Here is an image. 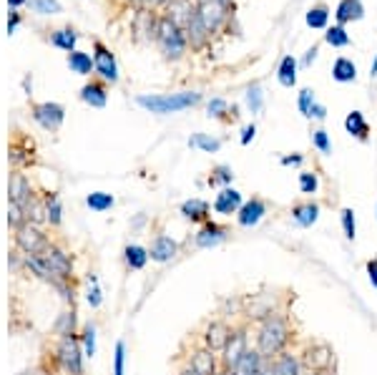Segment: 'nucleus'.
Wrapping results in <instances>:
<instances>
[{
  "mask_svg": "<svg viewBox=\"0 0 377 375\" xmlns=\"http://www.w3.org/2000/svg\"><path fill=\"white\" fill-rule=\"evenodd\" d=\"M340 222H342V232H345V237H347L349 242H355L357 222H355V212H352L349 206H345V209L340 212Z\"/></svg>",
  "mask_w": 377,
  "mask_h": 375,
  "instance_id": "nucleus-39",
  "label": "nucleus"
},
{
  "mask_svg": "<svg viewBox=\"0 0 377 375\" xmlns=\"http://www.w3.org/2000/svg\"><path fill=\"white\" fill-rule=\"evenodd\" d=\"M229 237V229L224 227V224H217V222H206V224H202V229L196 232L194 237V244L196 247H202V250H209V247H217V244H222Z\"/></svg>",
  "mask_w": 377,
  "mask_h": 375,
  "instance_id": "nucleus-13",
  "label": "nucleus"
},
{
  "mask_svg": "<svg viewBox=\"0 0 377 375\" xmlns=\"http://www.w3.org/2000/svg\"><path fill=\"white\" fill-rule=\"evenodd\" d=\"M272 361V368L274 375H305V365H302V358H297L294 353L284 350L277 358H269Z\"/></svg>",
  "mask_w": 377,
  "mask_h": 375,
  "instance_id": "nucleus-18",
  "label": "nucleus"
},
{
  "mask_svg": "<svg viewBox=\"0 0 377 375\" xmlns=\"http://www.w3.org/2000/svg\"><path fill=\"white\" fill-rule=\"evenodd\" d=\"M244 98H247V106L252 114H261V109H264V94H261L259 83H252L247 89V94H244Z\"/></svg>",
  "mask_w": 377,
  "mask_h": 375,
  "instance_id": "nucleus-38",
  "label": "nucleus"
},
{
  "mask_svg": "<svg viewBox=\"0 0 377 375\" xmlns=\"http://www.w3.org/2000/svg\"><path fill=\"white\" fill-rule=\"evenodd\" d=\"M179 375H199V373H196V370H191V368H188V365H186V368H184Z\"/></svg>",
  "mask_w": 377,
  "mask_h": 375,
  "instance_id": "nucleus-58",
  "label": "nucleus"
},
{
  "mask_svg": "<svg viewBox=\"0 0 377 375\" xmlns=\"http://www.w3.org/2000/svg\"><path fill=\"white\" fill-rule=\"evenodd\" d=\"M76 41H78V36H76V30L68 25V28H58L51 33V43L56 45V48H63V51L73 53L76 51Z\"/></svg>",
  "mask_w": 377,
  "mask_h": 375,
  "instance_id": "nucleus-31",
  "label": "nucleus"
},
{
  "mask_svg": "<svg viewBox=\"0 0 377 375\" xmlns=\"http://www.w3.org/2000/svg\"><path fill=\"white\" fill-rule=\"evenodd\" d=\"M261 363H264V355H261L257 347H249L247 353H244L239 361L234 363L232 375H259Z\"/></svg>",
  "mask_w": 377,
  "mask_h": 375,
  "instance_id": "nucleus-20",
  "label": "nucleus"
},
{
  "mask_svg": "<svg viewBox=\"0 0 377 375\" xmlns=\"http://www.w3.org/2000/svg\"><path fill=\"white\" fill-rule=\"evenodd\" d=\"M312 144H314V149H317L319 154H325V156L332 154V141H330V133H327L325 129L312 131Z\"/></svg>",
  "mask_w": 377,
  "mask_h": 375,
  "instance_id": "nucleus-41",
  "label": "nucleus"
},
{
  "mask_svg": "<svg viewBox=\"0 0 377 375\" xmlns=\"http://www.w3.org/2000/svg\"><path fill=\"white\" fill-rule=\"evenodd\" d=\"M367 277H370V282H372V287L377 290V259H367Z\"/></svg>",
  "mask_w": 377,
  "mask_h": 375,
  "instance_id": "nucleus-50",
  "label": "nucleus"
},
{
  "mask_svg": "<svg viewBox=\"0 0 377 375\" xmlns=\"http://www.w3.org/2000/svg\"><path fill=\"white\" fill-rule=\"evenodd\" d=\"M259 375H274V368H272V361H269V358H264V363H261Z\"/></svg>",
  "mask_w": 377,
  "mask_h": 375,
  "instance_id": "nucleus-55",
  "label": "nucleus"
},
{
  "mask_svg": "<svg viewBox=\"0 0 377 375\" xmlns=\"http://www.w3.org/2000/svg\"><path fill=\"white\" fill-rule=\"evenodd\" d=\"M305 370H332L334 368V353L327 343H312L302 355Z\"/></svg>",
  "mask_w": 377,
  "mask_h": 375,
  "instance_id": "nucleus-8",
  "label": "nucleus"
},
{
  "mask_svg": "<svg viewBox=\"0 0 377 375\" xmlns=\"http://www.w3.org/2000/svg\"><path fill=\"white\" fill-rule=\"evenodd\" d=\"M179 255V244L171 239V237L166 235H159L156 239L151 242V250H149V257L153 259V262H159V265H164V262H171V259Z\"/></svg>",
  "mask_w": 377,
  "mask_h": 375,
  "instance_id": "nucleus-16",
  "label": "nucleus"
},
{
  "mask_svg": "<svg viewBox=\"0 0 377 375\" xmlns=\"http://www.w3.org/2000/svg\"><path fill=\"white\" fill-rule=\"evenodd\" d=\"M73 325H76V312H63V317H61V323L56 325V330H58L61 338H65V335H73Z\"/></svg>",
  "mask_w": 377,
  "mask_h": 375,
  "instance_id": "nucleus-47",
  "label": "nucleus"
},
{
  "mask_svg": "<svg viewBox=\"0 0 377 375\" xmlns=\"http://www.w3.org/2000/svg\"><path fill=\"white\" fill-rule=\"evenodd\" d=\"M325 116H327V109H325V106H322V103H314L312 111H310V116H307V118H317V121H322Z\"/></svg>",
  "mask_w": 377,
  "mask_h": 375,
  "instance_id": "nucleus-52",
  "label": "nucleus"
},
{
  "mask_svg": "<svg viewBox=\"0 0 377 375\" xmlns=\"http://www.w3.org/2000/svg\"><path fill=\"white\" fill-rule=\"evenodd\" d=\"M94 63H96V74L101 76L103 81L109 83H116L118 81V66H116V58H114V53L101 43V41H96L94 43Z\"/></svg>",
  "mask_w": 377,
  "mask_h": 375,
  "instance_id": "nucleus-11",
  "label": "nucleus"
},
{
  "mask_svg": "<svg viewBox=\"0 0 377 375\" xmlns=\"http://www.w3.org/2000/svg\"><path fill=\"white\" fill-rule=\"evenodd\" d=\"M217 3H222L224 8H232V0H217Z\"/></svg>",
  "mask_w": 377,
  "mask_h": 375,
  "instance_id": "nucleus-61",
  "label": "nucleus"
},
{
  "mask_svg": "<svg viewBox=\"0 0 377 375\" xmlns=\"http://www.w3.org/2000/svg\"><path fill=\"white\" fill-rule=\"evenodd\" d=\"M80 101L94 106V109H103L106 101H109V94H106V83L101 81H91L80 89Z\"/></svg>",
  "mask_w": 377,
  "mask_h": 375,
  "instance_id": "nucleus-21",
  "label": "nucleus"
},
{
  "mask_svg": "<svg viewBox=\"0 0 377 375\" xmlns=\"http://www.w3.org/2000/svg\"><path fill=\"white\" fill-rule=\"evenodd\" d=\"M234 182V171L232 167H214L209 174V186H229Z\"/></svg>",
  "mask_w": 377,
  "mask_h": 375,
  "instance_id": "nucleus-36",
  "label": "nucleus"
},
{
  "mask_svg": "<svg viewBox=\"0 0 377 375\" xmlns=\"http://www.w3.org/2000/svg\"><path fill=\"white\" fill-rule=\"evenodd\" d=\"M319 189V179L314 171H302L299 174V191L302 194H317Z\"/></svg>",
  "mask_w": 377,
  "mask_h": 375,
  "instance_id": "nucleus-42",
  "label": "nucleus"
},
{
  "mask_svg": "<svg viewBox=\"0 0 377 375\" xmlns=\"http://www.w3.org/2000/svg\"><path fill=\"white\" fill-rule=\"evenodd\" d=\"M370 76H377V56H375V63H372V68H370Z\"/></svg>",
  "mask_w": 377,
  "mask_h": 375,
  "instance_id": "nucleus-59",
  "label": "nucleus"
},
{
  "mask_svg": "<svg viewBox=\"0 0 377 375\" xmlns=\"http://www.w3.org/2000/svg\"><path fill=\"white\" fill-rule=\"evenodd\" d=\"M217 375H232V370H226V368H219Z\"/></svg>",
  "mask_w": 377,
  "mask_h": 375,
  "instance_id": "nucleus-60",
  "label": "nucleus"
},
{
  "mask_svg": "<svg viewBox=\"0 0 377 375\" xmlns=\"http://www.w3.org/2000/svg\"><path fill=\"white\" fill-rule=\"evenodd\" d=\"M138 3H141L146 10H156V8H161V6H169L171 0H138Z\"/></svg>",
  "mask_w": 377,
  "mask_h": 375,
  "instance_id": "nucleus-51",
  "label": "nucleus"
},
{
  "mask_svg": "<svg viewBox=\"0 0 377 375\" xmlns=\"http://www.w3.org/2000/svg\"><path fill=\"white\" fill-rule=\"evenodd\" d=\"M86 300H88V305L94 310H98L101 308V287H98V282H96V277L91 280V287H88V294H86Z\"/></svg>",
  "mask_w": 377,
  "mask_h": 375,
  "instance_id": "nucleus-48",
  "label": "nucleus"
},
{
  "mask_svg": "<svg viewBox=\"0 0 377 375\" xmlns=\"http://www.w3.org/2000/svg\"><path fill=\"white\" fill-rule=\"evenodd\" d=\"M188 144H191L194 149L206 151V154H217L219 149H222V141L214 139V136H209V133H194V136L188 139Z\"/></svg>",
  "mask_w": 377,
  "mask_h": 375,
  "instance_id": "nucleus-34",
  "label": "nucleus"
},
{
  "mask_svg": "<svg viewBox=\"0 0 377 375\" xmlns=\"http://www.w3.org/2000/svg\"><path fill=\"white\" fill-rule=\"evenodd\" d=\"M292 219L297 222L299 227H312L319 219V204L314 202H302V204L292 206Z\"/></svg>",
  "mask_w": 377,
  "mask_h": 375,
  "instance_id": "nucleus-23",
  "label": "nucleus"
},
{
  "mask_svg": "<svg viewBox=\"0 0 377 375\" xmlns=\"http://www.w3.org/2000/svg\"><path fill=\"white\" fill-rule=\"evenodd\" d=\"M317 103V98H314V91L312 89H302L299 91V98H297V109L302 116H310V111H312V106Z\"/></svg>",
  "mask_w": 377,
  "mask_h": 375,
  "instance_id": "nucleus-43",
  "label": "nucleus"
},
{
  "mask_svg": "<svg viewBox=\"0 0 377 375\" xmlns=\"http://www.w3.org/2000/svg\"><path fill=\"white\" fill-rule=\"evenodd\" d=\"M305 162L302 154H294V156H282V167H297V164Z\"/></svg>",
  "mask_w": 377,
  "mask_h": 375,
  "instance_id": "nucleus-53",
  "label": "nucleus"
},
{
  "mask_svg": "<svg viewBox=\"0 0 377 375\" xmlns=\"http://www.w3.org/2000/svg\"><path fill=\"white\" fill-rule=\"evenodd\" d=\"M325 41L332 45V48H345V45H349V36H347V30H345V25H332V28H327Z\"/></svg>",
  "mask_w": 377,
  "mask_h": 375,
  "instance_id": "nucleus-37",
  "label": "nucleus"
},
{
  "mask_svg": "<svg viewBox=\"0 0 377 375\" xmlns=\"http://www.w3.org/2000/svg\"><path fill=\"white\" fill-rule=\"evenodd\" d=\"M188 368L196 370L199 375H217V370L222 368V363L217 361V353H211L209 347H202L191 355L188 361Z\"/></svg>",
  "mask_w": 377,
  "mask_h": 375,
  "instance_id": "nucleus-17",
  "label": "nucleus"
},
{
  "mask_svg": "<svg viewBox=\"0 0 377 375\" xmlns=\"http://www.w3.org/2000/svg\"><path fill=\"white\" fill-rule=\"evenodd\" d=\"M86 204L88 209H94V212H109L111 206H114V197L106 194V191H94V194L86 197Z\"/></svg>",
  "mask_w": 377,
  "mask_h": 375,
  "instance_id": "nucleus-35",
  "label": "nucleus"
},
{
  "mask_svg": "<svg viewBox=\"0 0 377 375\" xmlns=\"http://www.w3.org/2000/svg\"><path fill=\"white\" fill-rule=\"evenodd\" d=\"M149 250H144L141 244H126L124 250V262L129 270H144L146 262H149Z\"/></svg>",
  "mask_w": 377,
  "mask_h": 375,
  "instance_id": "nucleus-27",
  "label": "nucleus"
},
{
  "mask_svg": "<svg viewBox=\"0 0 377 375\" xmlns=\"http://www.w3.org/2000/svg\"><path fill=\"white\" fill-rule=\"evenodd\" d=\"M8 3H10V6L15 8V6H21V3H25V0H8Z\"/></svg>",
  "mask_w": 377,
  "mask_h": 375,
  "instance_id": "nucleus-62",
  "label": "nucleus"
},
{
  "mask_svg": "<svg viewBox=\"0 0 377 375\" xmlns=\"http://www.w3.org/2000/svg\"><path fill=\"white\" fill-rule=\"evenodd\" d=\"M305 375H334V368L332 370H305Z\"/></svg>",
  "mask_w": 377,
  "mask_h": 375,
  "instance_id": "nucleus-56",
  "label": "nucleus"
},
{
  "mask_svg": "<svg viewBox=\"0 0 377 375\" xmlns=\"http://www.w3.org/2000/svg\"><path fill=\"white\" fill-rule=\"evenodd\" d=\"M264 214H267V202L261 197H252L249 202H244V206L239 209L237 222H239V227H247V229L257 227Z\"/></svg>",
  "mask_w": 377,
  "mask_h": 375,
  "instance_id": "nucleus-14",
  "label": "nucleus"
},
{
  "mask_svg": "<svg viewBox=\"0 0 377 375\" xmlns=\"http://www.w3.org/2000/svg\"><path fill=\"white\" fill-rule=\"evenodd\" d=\"M58 363L61 368L65 370L68 375H83V350H80L78 340L73 338V335H65V338H61L58 343Z\"/></svg>",
  "mask_w": 377,
  "mask_h": 375,
  "instance_id": "nucleus-5",
  "label": "nucleus"
},
{
  "mask_svg": "<svg viewBox=\"0 0 377 375\" xmlns=\"http://www.w3.org/2000/svg\"><path fill=\"white\" fill-rule=\"evenodd\" d=\"M124 368H126V343L118 340L116 355H114V375H124Z\"/></svg>",
  "mask_w": 377,
  "mask_h": 375,
  "instance_id": "nucleus-46",
  "label": "nucleus"
},
{
  "mask_svg": "<svg viewBox=\"0 0 377 375\" xmlns=\"http://www.w3.org/2000/svg\"><path fill=\"white\" fill-rule=\"evenodd\" d=\"M156 41H159L161 51H164V56L166 58H182L184 53H186V33H184V28H179L171 18H159V23H156Z\"/></svg>",
  "mask_w": 377,
  "mask_h": 375,
  "instance_id": "nucleus-3",
  "label": "nucleus"
},
{
  "mask_svg": "<svg viewBox=\"0 0 377 375\" xmlns=\"http://www.w3.org/2000/svg\"><path fill=\"white\" fill-rule=\"evenodd\" d=\"M41 259H43V265L48 267V272H51L53 285L56 287L63 285L65 280H71L73 262H71V255H68V252H63L61 247L51 244L45 252H41Z\"/></svg>",
  "mask_w": 377,
  "mask_h": 375,
  "instance_id": "nucleus-4",
  "label": "nucleus"
},
{
  "mask_svg": "<svg viewBox=\"0 0 377 375\" xmlns=\"http://www.w3.org/2000/svg\"><path fill=\"white\" fill-rule=\"evenodd\" d=\"M244 206V199L237 189L232 186H224L219 191L217 199H214V212L224 214V217H232V214H239V209Z\"/></svg>",
  "mask_w": 377,
  "mask_h": 375,
  "instance_id": "nucleus-15",
  "label": "nucleus"
},
{
  "mask_svg": "<svg viewBox=\"0 0 377 375\" xmlns=\"http://www.w3.org/2000/svg\"><path fill=\"white\" fill-rule=\"evenodd\" d=\"M206 111H209L211 118H222V121H237V116H239V109L229 106L224 98H211Z\"/></svg>",
  "mask_w": 377,
  "mask_h": 375,
  "instance_id": "nucleus-29",
  "label": "nucleus"
},
{
  "mask_svg": "<svg viewBox=\"0 0 377 375\" xmlns=\"http://www.w3.org/2000/svg\"><path fill=\"white\" fill-rule=\"evenodd\" d=\"M307 25L310 28H327V21H330V8L325 6V3H319V6H314V8H310L307 10Z\"/></svg>",
  "mask_w": 377,
  "mask_h": 375,
  "instance_id": "nucleus-33",
  "label": "nucleus"
},
{
  "mask_svg": "<svg viewBox=\"0 0 377 375\" xmlns=\"http://www.w3.org/2000/svg\"><path fill=\"white\" fill-rule=\"evenodd\" d=\"M277 78H279L284 89H292L297 83V61H294V56H284L279 68H277Z\"/></svg>",
  "mask_w": 377,
  "mask_h": 375,
  "instance_id": "nucleus-30",
  "label": "nucleus"
},
{
  "mask_svg": "<svg viewBox=\"0 0 377 375\" xmlns=\"http://www.w3.org/2000/svg\"><path fill=\"white\" fill-rule=\"evenodd\" d=\"M68 66H71L73 74H80V76H88L91 71L96 68V63L91 61V56L83 51H73L68 53Z\"/></svg>",
  "mask_w": 377,
  "mask_h": 375,
  "instance_id": "nucleus-32",
  "label": "nucleus"
},
{
  "mask_svg": "<svg viewBox=\"0 0 377 375\" xmlns=\"http://www.w3.org/2000/svg\"><path fill=\"white\" fill-rule=\"evenodd\" d=\"M10 202L23 206L25 214H28V206L33 204V191H30L28 179L23 177V174H13L10 177Z\"/></svg>",
  "mask_w": 377,
  "mask_h": 375,
  "instance_id": "nucleus-19",
  "label": "nucleus"
},
{
  "mask_svg": "<svg viewBox=\"0 0 377 375\" xmlns=\"http://www.w3.org/2000/svg\"><path fill=\"white\" fill-rule=\"evenodd\" d=\"M182 214L186 219L196 222V224H206L211 214V206L209 202H204V199H188V202L182 204Z\"/></svg>",
  "mask_w": 377,
  "mask_h": 375,
  "instance_id": "nucleus-22",
  "label": "nucleus"
},
{
  "mask_svg": "<svg viewBox=\"0 0 377 375\" xmlns=\"http://www.w3.org/2000/svg\"><path fill=\"white\" fill-rule=\"evenodd\" d=\"M332 78L337 83H352L357 78V66L352 63V58H337L332 66Z\"/></svg>",
  "mask_w": 377,
  "mask_h": 375,
  "instance_id": "nucleus-28",
  "label": "nucleus"
},
{
  "mask_svg": "<svg viewBox=\"0 0 377 375\" xmlns=\"http://www.w3.org/2000/svg\"><path fill=\"white\" fill-rule=\"evenodd\" d=\"M202 101V94L196 91H182V94H159V96H149L141 94L136 98V103L141 109L151 111V114H176V111L191 109Z\"/></svg>",
  "mask_w": 377,
  "mask_h": 375,
  "instance_id": "nucleus-2",
  "label": "nucleus"
},
{
  "mask_svg": "<svg viewBox=\"0 0 377 375\" xmlns=\"http://www.w3.org/2000/svg\"><path fill=\"white\" fill-rule=\"evenodd\" d=\"M345 129H347L349 136H355L357 141H367L370 139V124L365 121L363 111H352L345 118Z\"/></svg>",
  "mask_w": 377,
  "mask_h": 375,
  "instance_id": "nucleus-24",
  "label": "nucleus"
},
{
  "mask_svg": "<svg viewBox=\"0 0 377 375\" xmlns=\"http://www.w3.org/2000/svg\"><path fill=\"white\" fill-rule=\"evenodd\" d=\"M121 3H138V0H121Z\"/></svg>",
  "mask_w": 377,
  "mask_h": 375,
  "instance_id": "nucleus-63",
  "label": "nucleus"
},
{
  "mask_svg": "<svg viewBox=\"0 0 377 375\" xmlns=\"http://www.w3.org/2000/svg\"><path fill=\"white\" fill-rule=\"evenodd\" d=\"M196 10H199V18H202L204 28L209 30V36L217 33L226 23V18H229V8H224L222 3H217V0H199V3H196Z\"/></svg>",
  "mask_w": 377,
  "mask_h": 375,
  "instance_id": "nucleus-7",
  "label": "nucleus"
},
{
  "mask_svg": "<svg viewBox=\"0 0 377 375\" xmlns=\"http://www.w3.org/2000/svg\"><path fill=\"white\" fill-rule=\"evenodd\" d=\"M30 6L36 13H43V15H53V13H61V3L58 0H30Z\"/></svg>",
  "mask_w": 377,
  "mask_h": 375,
  "instance_id": "nucleus-45",
  "label": "nucleus"
},
{
  "mask_svg": "<svg viewBox=\"0 0 377 375\" xmlns=\"http://www.w3.org/2000/svg\"><path fill=\"white\" fill-rule=\"evenodd\" d=\"M249 345H247V328H237L232 335V340H229V345L224 347V353H222V368L232 370L234 363L239 361L241 355L247 353Z\"/></svg>",
  "mask_w": 377,
  "mask_h": 375,
  "instance_id": "nucleus-12",
  "label": "nucleus"
},
{
  "mask_svg": "<svg viewBox=\"0 0 377 375\" xmlns=\"http://www.w3.org/2000/svg\"><path fill=\"white\" fill-rule=\"evenodd\" d=\"M18 235H15V244L21 247L25 255H41L45 252L51 244L45 239V235H41V229H36L33 224H23L21 229H15Z\"/></svg>",
  "mask_w": 377,
  "mask_h": 375,
  "instance_id": "nucleus-9",
  "label": "nucleus"
},
{
  "mask_svg": "<svg viewBox=\"0 0 377 375\" xmlns=\"http://www.w3.org/2000/svg\"><path fill=\"white\" fill-rule=\"evenodd\" d=\"M365 15V8L360 0H342L340 6H337V25H345V23H352V21H360Z\"/></svg>",
  "mask_w": 377,
  "mask_h": 375,
  "instance_id": "nucleus-25",
  "label": "nucleus"
},
{
  "mask_svg": "<svg viewBox=\"0 0 377 375\" xmlns=\"http://www.w3.org/2000/svg\"><path fill=\"white\" fill-rule=\"evenodd\" d=\"M254 136H257V126L254 124H249V126H244V131H241V147H249L254 141Z\"/></svg>",
  "mask_w": 377,
  "mask_h": 375,
  "instance_id": "nucleus-49",
  "label": "nucleus"
},
{
  "mask_svg": "<svg viewBox=\"0 0 377 375\" xmlns=\"http://www.w3.org/2000/svg\"><path fill=\"white\" fill-rule=\"evenodd\" d=\"M292 340V328L290 320L284 312H272L269 317H264L259 323V330H257V350H259L264 358H277L279 353L287 350Z\"/></svg>",
  "mask_w": 377,
  "mask_h": 375,
  "instance_id": "nucleus-1",
  "label": "nucleus"
},
{
  "mask_svg": "<svg viewBox=\"0 0 377 375\" xmlns=\"http://www.w3.org/2000/svg\"><path fill=\"white\" fill-rule=\"evenodd\" d=\"M61 214H63V209H61V202L56 194H51V197L45 199V219L51 222L53 227H58L61 224Z\"/></svg>",
  "mask_w": 377,
  "mask_h": 375,
  "instance_id": "nucleus-40",
  "label": "nucleus"
},
{
  "mask_svg": "<svg viewBox=\"0 0 377 375\" xmlns=\"http://www.w3.org/2000/svg\"><path fill=\"white\" fill-rule=\"evenodd\" d=\"M252 305H249L247 310H244V315L249 317V320H264V317H269L272 312H277L274 305L272 302H267V294H252Z\"/></svg>",
  "mask_w": 377,
  "mask_h": 375,
  "instance_id": "nucleus-26",
  "label": "nucleus"
},
{
  "mask_svg": "<svg viewBox=\"0 0 377 375\" xmlns=\"http://www.w3.org/2000/svg\"><path fill=\"white\" fill-rule=\"evenodd\" d=\"M314 58H317V45H312V48H310V51H307L305 61H302V66H310V63H312Z\"/></svg>",
  "mask_w": 377,
  "mask_h": 375,
  "instance_id": "nucleus-54",
  "label": "nucleus"
},
{
  "mask_svg": "<svg viewBox=\"0 0 377 375\" xmlns=\"http://www.w3.org/2000/svg\"><path fill=\"white\" fill-rule=\"evenodd\" d=\"M83 353H86V358H94L96 355V325L88 323L86 328H83Z\"/></svg>",
  "mask_w": 377,
  "mask_h": 375,
  "instance_id": "nucleus-44",
  "label": "nucleus"
},
{
  "mask_svg": "<svg viewBox=\"0 0 377 375\" xmlns=\"http://www.w3.org/2000/svg\"><path fill=\"white\" fill-rule=\"evenodd\" d=\"M33 118L43 126L45 131H58L65 118V111L61 103H51V101L36 103V106H33Z\"/></svg>",
  "mask_w": 377,
  "mask_h": 375,
  "instance_id": "nucleus-10",
  "label": "nucleus"
},
{
  "mask_svg": "<svg viewBox=\"0 0 377 375\" xmlns=\"http://www.w3.org/2000/svg\"><path fill=\"white\" fill-rule=\"evenodd\" d=\"M234 335V328L226 320H211L204 330V347H209L211 353L222 355L224 347L229 345V340Z\"/></svg>",
  "mask_w": 377,
  "mask_h": 375,
  "instance_id": "nucleus-6",
  "label": "nucleus"
},
{
  "mask_svg": "<svg viewBox=\"0 0 377 375\" xmlns=\"http://www.w3.org/2000/svg\"><path fill=\"white\" fill-rule=\"evenodd\" d=\"M18 21H21V18H18V13H13V18H10V23H8V30H10V33H13V30H15V25H18Z\"/></svg>",
  "mask_w": 377,
  "mask_h": 375,
  "instance_id": "nucleus-57",
  "label": "nucleus"
}]
</instances>
